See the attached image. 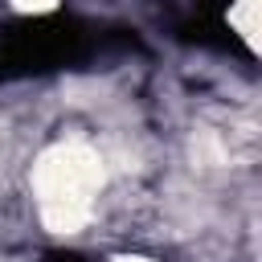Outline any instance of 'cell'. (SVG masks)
Listing matches in <instances>:
<instances>
[{
	"label": "cell",
	"instance_id": "1",
	"mask_svg": "<svg viewBox=\"0 0 262 262\" xmlns=\"http://www.w3.org/2000/svg\"><path fill=\"white\" fill-rule=\"evenodd\" d=\"M53 0H16V8H33V12H41V8H49Z\"/></svg>",
	"mask_w": 262,
	"mask_h": 262
}]
</instances>
